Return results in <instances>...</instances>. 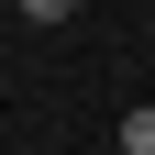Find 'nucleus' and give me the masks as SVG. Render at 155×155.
Masks as SVG:
<instances>
[{"label": "nucleus", "mask_w": 155, "mask_h": 155, "mask_svg": "<svg viewBox=\"0 0 155 155\" xmlns=\"http://www.w3.org/2000/svg\"><path fill=\"white\" fill-rule=\"evenodd\" d=\"M122 155H155V100H144V111H122Z\"/></svg>", "instance_id": "1"}, {"label": "nucleus", "mask_w": 155, "mask_h": 155, "mask_svg": "<svg viewBox=\"0 0 155 155\" xmlns=\"http://www.w3.org/2000/svg\"><path fill=\"white\" fill-rule=\"evenodd\" d=\"M11 11H22V22H67L78 0H11Z\"/></svg>", "instance_id": "2"}]
</instances>
